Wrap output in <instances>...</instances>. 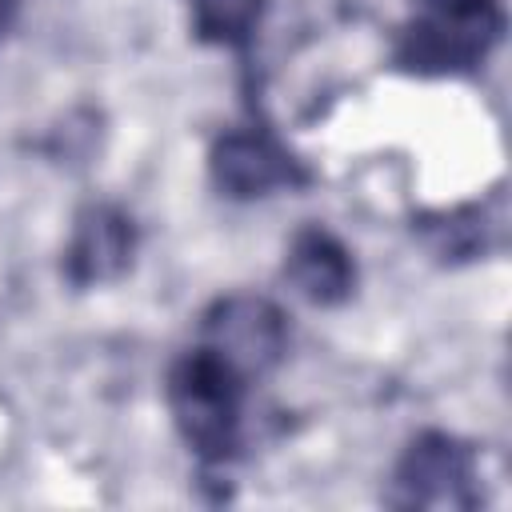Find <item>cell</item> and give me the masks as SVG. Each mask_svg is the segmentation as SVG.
<instances>
[{
    "instance_id": "cell-9",
    "label": "cell",
    "mask_w": 512,
    "mask_h": 512,
    "mask_svg": "<svg viewBox=\"0 0 512 512\" xmlns=\"http://www.w3.org/2000/svg\"><path fill=\"white\" fill-rule=\"evenodd\" d=\"M12 16H16V0H0V36L8 32V24H12Z\"/></svg>"
},
{
    "instance_id": "cell-6",
    "label": "cell",
    "mask_w": 512,
    "mask_h": 512,
    "mask_svg": "<svg viewBox=\"0 0 512 512\" xmlns=\"http://www.w3.org/2000/svg\"><path fill=\"white\" fill-rule=\"evenodd\" d=\"M136 252V228L132 216L116 204H88L76 216V228L64 248V276L76 288L112 284L128 272Z\"/></svg>"
},
{
    "instance_id": "cell-2",
    "label": "cell",
    "mask_w": 512,
    "mask_h": 512,
    "mask_svg": "<svg viewBox=\"0 0 512 512\" xmlns=\"http://www.w3.org/2000/svg\"><path fill=\"white\" fill-rule=\"evenodd\" d=\"M500 32V0H416L396 44V64L416 76L468 72L496 48Z\"/></svg>"
},
{
    "instance_id": "cell-5",
    "label": "cell",
    "mask_w": 512,
    "mask_h": 512,
    "mask_svg": "<svg viewBox=\"0 0 512 512\" xmlns=\"http://www.w3.org/2000/svg\"><path fill=\"white\" fill-rule=\"evenodd\" d=\"M212 180L232 200H256L276 188L304 184L300 164L264 132H224L208 156Z\"/></svg>"
},
{
    "instance_id": "cell-8",
    "label": "cell",
    "mask_w": 512,
    "mask_h": 512,
    "mask_svg": "<svg viewBox=\"0 0 512 512\" xmlns=\"http://www.w3.org/2000/svg\"><path fill=\"white\" fill-rule=\"evenodd\" d=\"M264 20V0H192V28L208 44H248Z\"/></svg>"
},
{
    "instance_id": "cell-4",
    "label": "cell",
    "mask_w": 512,
    "mask_h": 512,
    "mask_svg": "<svg viewBox=\"0 0 512 512\" xmlns=\"http://www.w3.org/2000/svg\"><path fill=\"white\" fill-rule=\"evenodd\" d=\"M388 500L400 508H472L480 500L472 448L448 432L416 436L392 472Z\"/></svg>"
},
{
    "instance_id": "cell-3",
    "label": "cell",
    "mask_w": 512,
    "mask_h": 512,
    "mask_svg": "<svg viewBox=\"0 0 512 512\" xmlns=\"http://www.w3.org/2000/svg\"><path fill=\"white\" fill-rule=\"evenodd\" d=\"M204 348L216 352L220 360H228L244 380L264 376L268 368H276L288 352V324L284 312L252 292H232L220 296L208 312H204Z\"/></svg>"
},
{
    "instance_id": "cell-1",
    "label": "cell",
    "mask_w": 512,
    "mask_h": 512,
    "mask_svg": "<svg viewBox=\"0 0 512 512\" xmlns=\"http://www.w3.org/2000/svg\"><path fill=\"white\" fill-rule=\"evenodd\" d=\"M244 388L248 380L204 344L172 364L168 408L176 432L192 452H200L204 460H224L236 452L244 428Z\"/></svg>"
},
{
    "instance_id": "cell-7",
    "label": "cell",
    "mask_w": 512,
    "mask_h": 512,
    "mask_svg": "<svg viewBox=\"0 0 512 512\" xmlns=\"http://www.w3.org/2000/svg\"><path fill=\"white\" fill-rule=\"evenodd\" d=\"M284 276H288V284L308 304L332 308V304H344L352 296V288H356V260L340 244V236H332L320 224H308L288 244Z\"/></svg>"
}]
</instances>
